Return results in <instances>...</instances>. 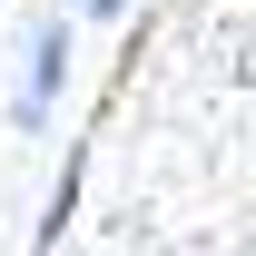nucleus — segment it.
Here are the masks:
<instances>
[{
  "label": "nucleus",
  "mask_w": 256,
  "mask_h": 256,
  "mask_svg": "<svg viewBox=\"0 0 256 256\" xmlns=\"http://www.w3.org/2000/svg\"><path fill=\"white\" fill-rule=\"evenodd\" d=\"M118 246H256V0H178L108 108Z\"/></svg>",
  "instance_id": "nucleus-1"
},
{
  "label": "nucleus",
  "mask_w": 256,
  "mask_h": 256,
  "mask_svg": "<svg viewBox=\"0 0 256 256\" xmlns=\"http://www.w3.org/2000/svg\"><path fill=\"white\" fill-rule=\"evenodd\" d=\"M69 89V20H50L40 30V50H30V89H20V128H40L50 118V98Z\"/></svg>",
  "instance_id": "nucleus-2"
}]
</instances>
